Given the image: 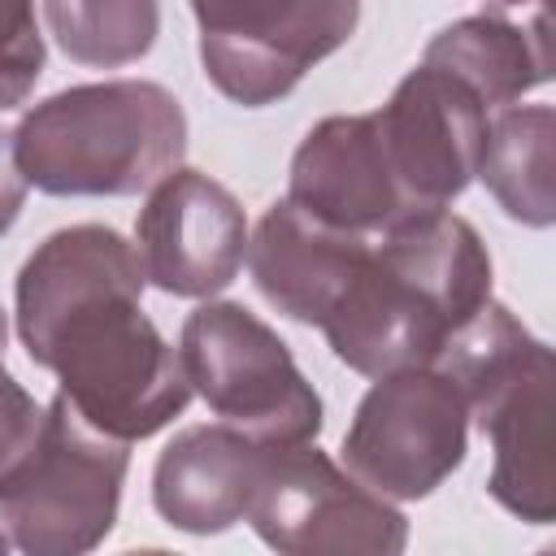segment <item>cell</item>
Here are the masks:
<instances>
[{"mask_svg": "<svg viewBox=\"0 0 556 556\" xmlns=\"http://www.w3.org/2000/svg\"><path fill=\"white\" fill-rule=\"evenodd\" d=\"M56 48L91 70H117L152 52L161 30L156 0H43Z\"/></svg>", "mask_w": 556, "mask_h": 556, "instance_id": "cell-17", "label": "cell"}, {"mask_svg": "<svg viewBox=\"0 0 556 556\" xmlns=\"http://www.w3.org/2000/svg\"><path fill=\"white\" fill-rule=\"evenodd\" d=\"M552 143H556V113L547 104H504L491 109L486 117L478 178L513 222L534 230L556 222Z\"/></svg>", "mask_w": 556, "mask_h": 556, "instance_id": "cell-16", "label": "cell"}, {"mask_svg": "<svg viewBox=\"0 0 556 556\" xmlns=\"http://www.w3.org/2000/svg\"><path fill=\"white\" fill-rule=\"evenodd\" d=\"M421 61L460 78L486 109L517 104L526 91H534L552 78L543 17H534L530 26L504 22L495 13L460 17L426 43Z\"/></svg>", "mask_w": 556, "mask_h": 556, "instance_id": "cell-15", "label": "cell"}, {"mask_svg": "<svg viewBox=\"0 0 556 556\" xmlns=\"http://www.w3.org/2000/svg\"><path fill=\"white\" fill-rule=\"evenodd\" d=\"M287 200L365 239H378L382 230L417 217L391 174L374 113L321 117L291 156Z\"/></svg>", "mask_w": 556, "mask_h": 556, "instance_id": "cell-11", "label": "cell"}, {"mask_svg": "<svg viewBox=\"0 0 556 556\" xmlns=\"http://www.w3.org/2000/svg\"><path fill=\"white\" fill-rule=\"evenodd\" d=\"M243 521L282 556H395L408 543L395 500L356 482L313 439L269 447Z\"/></svg>", "mask_w": 556, "mask_h": 556, "instance_id": "cell-6", "label": "cell"}, {"mask_svg": "<svg viewBox=\"0 0 556 556\" xmlns=\"http://www.w3.org/2000/svg\"><path fill=\"white\" fill-rule=\"evenodd\" d=\"M135 252L143 278L182 300H213L226 291L248 252L243 204L200 169H169L148 187V204L135 222Z\"/></svg>", "mask_w": 556, "mask_h": 556, "instance_id": "cell-10", "label": "cell"}, {"mask_svg": "<svg viewBox=\"0 0 556 556\" xmlns=\"http://www.w3.org/2000/svg\"><path fill=\"white\" fill-rule=\"evenodd\" d=\"M17 169L48 195H139L187 152V113L148 78L78 83L22 113Z\"/></svg>", "mask_w": 556, "mask_h": 556, "instance_id": "cell-3", "label": "cell"}, {"mask_svg": "<svg viewBox=\"0 0 556 556\" xmlns=\"http://www.w3.org/2000/svg\"><path fill=\"white\" fill-rule=\"evenodd\" d=\"M43 74V35L35 0H0V113L17 109Z\"/></svg>", "mask_w": 556, "mask_h": 556, "instance_id": "cell-18", "label": "cell"}, {"mask_svg": "<svg viewBox=\"0 0 556 556\" xmlns=\"http://www.w3.org/2000/svg\"><path fill=\"white\" fill-rule=\"evenodd\" d=\"M178 361L217 421L261 443H308L321 434V395L287 343L243 304L204 300L178 334Z\"/></svg>", "mask_w": 556, "mask_h": 556, "instance_id": "cell-5", "label": "cell"}, {"mask_svg": "<svg viewBox=\"0 0 556 556\" xmlns=\"http://www.w3.org/2000/svg\"><path fill=\"white\" fill-rule=\"evenodd\" d=\"M491 300V252L478 230L447 213H417L382 230L317 326L330 352L365 374L430 365L447 334Z\"/></svg>", "mask_w": 556, "mask_h": 556, "instance_id": "cell-2", "label": "cell"}, {"mask_svg": "<svg viewBox=\"0 0 556 556\" xmlns=\"http://www.w3.org/2000/svg\"><path fill=\"white\" fill-rule=\"evenodd\" d=\"M274 443H261L226 421L174 434L152 469V508L187 534H222L243 521L261 465Z\"/></svg>", "mask_w": 556, "mask_h": 556, "instance_id": "cell-14", "label": "cell"}, {"mask_svg": "<svg viewBox=\"0 0 556 556\" xmlns=\"http://www.w3.org/2000/svg\"><path fill=\"white\" fill-rule=\"evenodd\" d=\"M469 447V408L447 374L413 365L374 378L343 434V469L382 500H426Z\"/></svg>", "mask_w": 556, "mask_h": 556, "instance_id": "cell-8", "label": "cell"}, {"mask_svg": "<svg viewBox=\"0 0 556 556\" xmlns=\"http://www.w3.org/2000/svg\"><path fill=\"white\" fill-rule=\"evenodd\" d=\"M552 382L556 356L543 343L513 378L486 391L469 417L491 439V478L486 491L513 517L530 526H547L556 517V434H552Z\"/></svg>", "mask_w": 556, "mask_h": 556, "instance_id": "cell-12", "label": "cell"}, {"mask_svg": "<svg viewBox=\"0 0 556 556\" xmlns=\"http://www.w3.org/2000/svg\"><path fill=\"white\" fill-rule=\"evenodd\" d=\"M43 417L48 408L4 369V356H0V482L30 456V447L39 443Z\"/></svg>", "mask_w": 556, "mask_h": 556, "instance_id": "cell-19", "label": "cell"}, {"mask_svg": "<svg viewBox=\"0 0 556 556\" xmlns=\"http://www.w3.org/2000/svg\"><path fill=\"white\" fill-rule=\"evenodd\" d=\"M200 26L204 78L243 109H265L339 52L361 26V0H187Z\"/></svg>", "mask_w": 556, "mask_h": 556, "instance_id": "cell-7", "label": "cell"}, {"mask_svg": "<svg viewBox=\"0 0 556 556\" xmlns=\"http://www.w3.org/2000/svg\"><path fill=\"white\" fill-rule=\"evenodd\" d=\"M495 4H539V0H495Z\"/></svg>", "mask_w": 556, "mask_h": 556, "instance_id": "cell-22", "label": "cell"}, {"mask_svg": "<svg viewBox=\"0 0 556 556\" xmlns=\"http://www.w3.org/2000/svg\"><path fill=\"white\" fill-rule=\"evenodd\" d=\"M143 265L113 226L52 230L17 269V339L56 374L61 395L96 430L135 443L165 430L191 400L178 348L143 313Z\"/></svg>", "mask_w": 556, "mask_h": 556, "instance_id": "cell-1", "label": "cell"}, {"mask_svg": "<svg viewBox=\"0 0 556 556\" xmlns=\"http://www.w3.org/2000/svg\"><path fill=\"white\" fill-rule=\"evenodd\" d=\"M26 178L17 169V152H13V135L0 130V235L17 222L22 204H26Z\"/></svg>", "mask_w": 556, "mask_h": 556, "instance_id": "cell-20", "label": "cell"}, {"mask_svg": "<svg viewBox=\"0 0 556 556\" xmlns=\"http://www.w3.org/2000/svg\"><path fill=\"white\" fill-rule=\"evenodd\" d=\"M4 543H9V539H4V534H0V547H4Z\"/></svg>", "mask_w": 556, "mask_h": 556, "instance_id": "cell-23", "label": "cell"}, {"mask_svg": "<svg viewBox=\"0 0 556 556\" xmlns=\"http://www.w3.org/2000/svg\"><path fill=\"white\" fill-rule=\"evenodd\" d=\"M4 348H9V317H4V308H0V356H4Z\"/></svg>", "mask_w": 556, "mask_h": 556, "instance_id": "cell-21", "label": "cell"}, {"mask_svg": "<svg viewBox=\"0 0 556 556\" xmlns=\"http://www.w3.org/2000/svg\"><path fill=\"white\" fill-rule=\"evenodd\" d=\"M491 109L447 70H408L391 100L374 109V126L391 174L413 213L447 208L478 174Z\"/></svg>", "mask_w": 556, "mask_h": 556, "instance_id": "cell-9", "label": "cell"}, {"mask_svg": "<svg viewBox=\"0 0 556 556\" xmlns=\"http://www.w3.org/2000/svg\"><path fill=\"white\" fill-rule=\"evenodd\" d=\"M369 243L374 239L339 230L282 195L265 208V217L248 235L243 261L256 291L282 317L300 326H321Z\"/></svg>", "mask_w": 556, "mask_h": 556, "instance_id": "cell-13", "label": "cell"}, {"mask_svg": "<svg viewBox=\"0 0 556 556\" xmlns=\"http://www.w3.org/2000/svg\"><path fill=\"white\" fill-rule=\"evenodd\" d=\"M130 443L96 430L56 391L30 456L0 482L4 539L30 556H78L109 539Z\"/></svg>", "mask_w": 556, "mask_h": 556, "instance_id": "cell-4", "label": "cell"}]
</instances>
